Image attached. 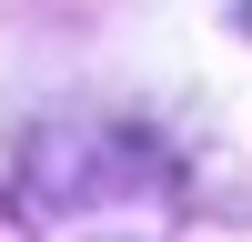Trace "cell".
Returning a JSON list of instances; mask_svg holds the SVG:
<instances>
[]
</instances>
